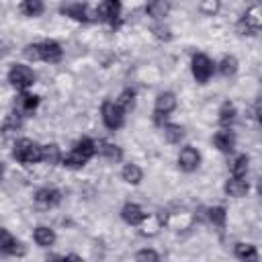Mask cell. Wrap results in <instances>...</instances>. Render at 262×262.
I'll use <instances>...</instances> for the list:
<instances>
[{
  "label": "cell",
  "instance_id": "52a82bcc",
  "mask_svg": "<svg viewBox=\"0 0 262 262\" xmlns=\"http://www.w3.org/2000/svg\"><path fill=\"white\" fill-rule=\"evenodd\" d=\"M174 108H176V96H174V92H162V94H158L156 104H154V119H156V123L162 125V119H166Z\"/></svg>",
  "mask_w": 262,
  "mask_h": 262
},
{
  "label": "cell",
  "instance_id": "5b68a950",
  "mask_svg": "<svg viewBox=\"0 0 262 262\" xmlns=\"http://www.w3.org/2000/svg\"><path fill=\"white\" fill-rule=\"evenodd\" d=\"M262 27V10L260 6H252L246 10V14L237 20V33L239 35H256Z\"/></svg>",
  "mask_w": 262,
  "mask_h": 262
},
{
  "label": "cell",
  "instance_id": "5bb4252c",
  "mask_svg": "<svg viewBox=\"0 0 262 262\" xmlns=\"http://www.w3.org/2000/svg\"><path fill=\"white\" fill-rule=\"evenodd\" d=\"M35 201L41 205V207H55L59 205L61 201V192L57 188H49V186H43L35 192Z\"/></svg>",
  "mask_w": 262,
  "mask_h": 262
},
{
  "label": "cell",
  "instance_id": "d4e9b609",
  "mask_svg": "<svg viewBox=\"0 0 262 262\" xmlns=\"http://www.w3.org/2000/svg\"><path fill=\"white\" fill-rule=\"evenodd\" d=\"M248 168H250V158H248L246 154H242V156H237V158L233 160V164H231V174H233L235 178H246Z\"/></svg>",
  "mask_w": 262,
  "mask_h": 262
},
{
  "label": "cell",
  "instance_id": "7a4b0ae2",
  "mask_svg": "<svg viewBox=\"0 0 262 262\" xmlns=\"http://www.w3.org/2000/svg\"><path fill=\"white\" fill-rule=\"evenodd\" d=\"M12 158L25 166H31L35 162H41V145L29 137H23L14 143V149H12Z\"/></svg>",
  "mask_w": 262,
  "mask_h": 262
},
{
  "label": "cell",
  "instance_id": "277c9868",
  "mask_svg": "<svg viewBox=\"0 0 262 262\" xmlns=\"http://www.w3.org/2000/svg\"><path fill=\"white\" fill-rule=\"evenodd\" d=\"M8 82L16 88V90H27L35 84V74L29 66H23V63H14L10 70H8Z\"/></svg>",
  "mask_w": 262,
  "mask_h": 262
},
{
  "label": "cell",
  "instance_id": "836d02e7",
  "mask_svg": "<svg viewBox=\"0 0 262 262\" xmlns=\"http://www.w3.org/2000/svg\"><path fill=\"white\" fill-rule=\"evenodd\" d=\"M154 33H156V37L158 39H164V41H168L172 35H170V29L166 27V25H156L154 27Z\"/></svg>",
  "mask_w": 262,
  "mask_h": 262
},
{
  "label": "cell",
  "instance_id": "44dd1931",
  "mask_svg": "<svg viewBox=\"0 0 262 262\" xmlns=\"http://www.w3.org/2000/svg\"><path fill=\"white\" fill-rule=\"evenodd\" d=\"M41 162L49 164V166H55L61 162V151L55 143H47V145H41Z\"/></svg>",
  "mask_w": 262,
  "mask_h": 262
},
{
  "label": "cell",
  "instance_id": "e575fe53",
  "mask_svg": "<svg viewBox=\"0 0 262 262\" xmlns=\"http://www.w3.org/2000/svg\"><path fill=\"white\" fill-rule=\"evenodd\" d=\"M59 262H84L80 256H76V254H68V256H63Z\"/></svg>",
  "mask_w": 262,
  "mask_h": 262
},
{
  "label": "cell",
  "instance_id": "9a60e30c",
  "mask_svg": "<svg viewBox=\"0 0 262 262\" xmlns=\"http://www.w3.org/2000/svg\"><path fill=\"white\" fill-rule=\"evenodd\" d=\"M213 143H215V147H217L219 151L229 154V151L235 147V135H233V131H229V129H221V131H217V133L213 135Z\"/></svg>",
  "mask_w": 262,
  "mask_h": 262
},
{
  "label": "cell",
  "instance_id": "8fae6325",
  "mask_svg": "<svg viewBox=\"0 0 262 262\" xmlns=\"http://www.w3.org/2000/svg\"><path fill=\"white\" fill-rule=\"evenodd\" d=\"M39 55H41L43 61L57 63V61L61 59V55H63V49H61V45H59L57 41H53V39H45V41L39 43Z\"/></svg>",
  "mask_w": 262,
  "mask_h": 262
},
{
  "label": "cell",
  "instance_id": "6da1fadb",
  "mask_svg": "<svg viewBox=\"0 0 262 262\" xmlns=\"http://www.w3.org/2000/svg\"><path fill=\"white\" fill-rule=\"evenodd\" d=\"M94 154H96V141L90 139V137H82V139L74 145V149H72L68 156L61 158V164H63L66 168H82Z\"/></svg>",
  "mask_w": 262,
  "mask_h": 262
},
{
  "label": "cell",
  "instance_id": "1f68e13d",
  "mask_svg": "<svg viewBox=\"0 0 262 262\" xmlns=\"http://www.w3.org/2000/svg\"><path fill=\"white\" fill-rule=\"evenodd\" d=\"M135 262H160V256H158L156 250L145 248V250H139L135 254Z\"/></svg>",
  "mask_w": 262,
  "mask_h": 262
},
{
  "label": "cell",
  "instance_id": "9c48e42d",
  "mask_svg": "<svg viewBox=\"0 0 262 262\" xmlns=\"http://www.w3.org/2000/svg\"><path fill=\"white\" fill-rule=\"evenodd\" d=\"M199 164H201V154L192 145H186V147L180 149V154H178V166H180V170L194 172L199 168Z\"/></svg>",
  "mask_w": 262,
  "mask_h": 262
},
{
  "label": "cell",
  "instance_id": "ffe728a7",
  "mask_svg": "<svg viewBox=\"0 0 262 262\" xmlns=\"http://www.w3.org/2000/svg\"><path fill=\"white\" fill-rule=\"evenodd\" d=\"M33 239L37 242V246H41V248H49V246L55 244V233H53L51 227H47V225H39V227H35V231H33Z\"/></svg>",
  "mask_w": 262,
  "mask_h": 262
},
{
  "label": "cell",
  "instance_id": "2e32d148",
  "mask_svg": "<svg viewBox=\"0 0 262 262\" xmlns=\"http://www.w3.org/2000/svg\"><path fill=\"white\" fill-rule=\"evenodd\" d=\"M59 10H61V14L70 16V18H74V20H82V23L90 20V16H88V6H86V4H82V2L63 4Z\"/></svg>",
  "mask_w": 262,
  "mask_h": 262
},
{
  "label": "cell",
  "instance_id": "3957f363",
  "mask_svg": "<svg viewBox=\"0 0 262 262\" xmlns=\"http://www.w3.org/2000/svg\"><path fill=\"white\" fill-rule=\"evenodd\" d=\"M190 70H192V76L199 84H207L215 72V63L205 53H194L192 61H190Z\"/></svg>",
  "mask_w": 262,
  "mask_h": 262
},
{
  "label": "cell",
  "instance_id": "30bf717a",
  "mask_svg": "<svg viewBox=\"0 0 262 262\" xmlns=\"http://www.w3.org/2000/svg\"><path fill=\"white\" fill-rule=\"evenodd\" d=\"M119 14H121V4L117 0H104L96 8V16L108 25H115L119 20Z\"/></svg>",
  "mask_w": 262,
  "mask_h": 262
},
{
  "label": "cell",
  "instance_id": "484cf974",
  "mask_svg": "<svg viewBox=\"0 0 262 262\" xmlns=\"http://www.w3.org/2000/svg\"><path fill=\"white\" fill-rule=\"evenodd\" d=\"M117 106H119L123 113L131 111V108L135 106V90H131V88H125V90L119 94V98H117Z\"/></svg>",
  "mask_w": 262,
  "mask_h": 262
},
{
  "label": "cell",
  "instance_id": "83f0119b",
  "mask_svg": "<svg viewBox=\"0 0 262 262\" xmlns=\"http://www.w3.org/2000/svg\"><path fill=\"white\" fill-rule=\"evenodd\" d=\"M164 137H166V141H170V143H180V139L184 137V129H182L180 125L166 123V125H164Z\"/></svg>",
  "mask_w": 262,
  "mask_h": 262
},
{
  "label": "cell",
  "instance_id": "4fadbf2b",
  "mask_svg": "<svg viewBox=\"0 0 262 262\" xmlns=\"http://www.w3.org/2000/svg\"><path fill=\"white\" fill-rule=\"evenodd\" d=\"M37 106H39V96H37V94L20 92V94L16 96V102H14L16 115H31Z\"/></svg>",
  "mask_w": 262,
  "mask_h": 262
},
{
  "label": "cell",
  "instance_id": "7402d4cb",
  "mask_svg": "<svg viewBox=\"0 0 262 262\" xmlns=\"http://www.w3.org/2000/svg\"><path fill=\"white\" fill-rule=\"evenodd\" d=\"M121 178L127 182V184H139L141 178H143V172L137 164H125L123 170H121Z\"/></svg>",
  "mask_w": 262,
  "mask_h": 262
},
{
  "label": "cell",
  "instance_id": "8d00e7d4",
  "mask_svg": "<svg viewBox=\"0 0 262 262\" xmlns=\"http://www.w3.org/2000/svg\"><path fill=\"white\" fill-rule=\"evenodd\" d=\"M2 172H4V170H2V164H0V180H2Z\"/></svg>",
  "mask_w": 262,
  "mask_h": 262
},
{
  "label": "cell",
  "instance_id": "7c38bea8",
  "mask_svg": "<svg viewBox=\"0 0 262 262\" xmlns=\"http://www.w3.org/2000/svg\"><path fill=\"white\" fill-rule=\"evenodd\" d=\"M121 217H123V221L129 223V225H141V223L147 219L145 211H143L137 203H127V205L121 209Z\"/></svg>",
  "mask_w": 262,
  "mask_h": 262
},
{
  "label": "cell",
  "instance_id": "d590c367",
  "mask_svg": "<svg viewBox=\"0 0 262 262\" xmlns=\"http://www.w3.org/2000/svg\"><path fill=\"white\" fill-rule=\"evenodd\" d=\"M219 8V4L217 2H213V4H201V10H209V12H215Z\"/></svg>",
  "mask_w": 262,
  "mask_h": 262
},
{
  "label": "cell",
  "instance_id": "ac0fdd59",
  "mask_svg": "<svg viewBox=\"0 0 262 262\" xmlns=\"http://www.w3.org/2000/svg\"><path fill=\"white\" fill-rule=\"evenodd\" d=\"M225 192L229 194V196H233V199H239V196H246L248 194V190H250V184H248V180L246 178H235V176H231L227 182H225Z\"/></svg>",
  "mask_w": 262,
  "mask_h": 262
},
{
  "label": "cell",
  "instance_id": "d6986e66",
  "mask_svg": "<svg viewBox=\"0 0 262 262\" xmlns=\"http://www.w3.org/2000/svg\"><path fill=\"white\" fill-rule=\"evenodd\" d=\"M233 254H235V258L242 260V262H258V250H256L254 244H244V242H239V244H235Z\"/></svg>",
  "mask_w": 262,
  "mask_h": 262
},
{
  "label": "cell",
  "instance_id": "e0dca14e",
  "mask_svg": "<svg viewBox=\"0 0 262 262\" xmlns=\"http://www.w3.org/2000/svg\"><path fill=\"white\" fill-rule=\"evenodd\" d=\"M96 151L108 162H121L123 160V149L117 143H111V141H98Z\"/></svg>",
  "mask_w": 262,
  "mask_h": 262
},
{
  "label": "cell",
  "instance_id": "d6a6232c",
  "mask_svg": "<svg viewBox=\"0 0 262 262\" xmlns=\"http://www.w3.org/2000/svg\"><path fill=\"white\" fill-rule=\"evenodd\" d=\"M25 55H27L29 59H33V61L41 59V55H39V43H31V45H27V47H25Z\"/></svg>",
  "mask_w": 262,
  "mask_h": 262
},
{
  "label": "cell",
  "instance_id": "ba28073f",
  "mask_svg": "<svg viewBox=\"0 0 262 262\" xmlns=\"http://www.w3.org/2000/svg\"><path fill=\"white\" fill-rule=\"evenodd\" d=\"M27 250L25 246L4 227H0V254H6V256H23Z\"/></svg>",
  "mask_w": 262,
  "mask_h": 262
},
{
  "label": "cell",
  "instance_id": "cb8c5ba5",
  "mask_svg": "<svg viewBox=\"0 0 262 262\" xmlns=\"http://www.w3.org/2000/svg\"><path fill=\"white\" fill-rule=\"evenodd\" d=\"M235 115H237L235 104L229 102V100H225V102L221 104V108H219V123H221V125H231V123L235 121Z\"/></svg>",
  "mask_w": 262,
  "mask_h": 262
},
{
  "label": "cell",
  "instance_id": "4dcf8cb0",
  "mask_svg": "<svg viewBox=\"0 0 262 262\" xmlns=\"http://www.w3.org/2000/svg\"><path fill=\"white\" fill-rule=\"evenodd\" d=\"M20 129V121H18V117H8L6 121H4V125H2V135L4 137H10V135H14V131H18Z\"/></svg>",
  "mask_w": 262,
  "mask_h": 262
},
{
  "label": "cell",
  "instance_id": "f546056e",
  "mask_svg": "<svg viewBox=\"0 0 262 262\" xmlns=\"http://www.w3.org/2000/svg\"><path fill=\"white\" fill-rule=\"evenodd\" d=\"M168 10H170V4H168V2H151V4L145 6V12H147L149 16H156V18L166 16Z\"/></svg>",
  "mask_w": 262,
  "mask_h": 262
},
{
  "label": "cell",
  "instance_id": "8992f818",
  "mask_svg": "<svg viewBox=\"0 0 262 262\" xmlns=\"http://www.w3.org/2000/svg\"><path fill=\"white\" fill-rule=\"evenodd\" d=\"M100 115H102V123H104V127H108V129H119L121 125H123V121H125V113L117 106V102H113V100H104L102 102V106H100Z\"/></svg>",
  "mask_w": 262,
  "mask_h": 262
},
{
  "label": "cell",
  "instance_id": "f1b7e54d",
  "mask_svg": "<svg viewBox=\"0 0 262 262\" xmlns=\"http://www.w3.org/2000/svg\"><path fill=\"white\" fill-rule=\"evenodd\" d=\"M219 72L223 76H233L237 72V59L233 55H225L221 61H219Z\"/></svg>",
  "mask_w": 262,
  "mask_h": 262
},
{
  "label": "cell",
  "instance_id": "4316f807",
  "mask_svg": "<svg viewBox=\"0 0 262 262\" xmlns=\"http://www.w3.org/2000/svg\"><path fill=\"white\" fill-rule=\"evenodd\" d=\"M18 8H20V12L27 14V16H39V14L45 10V6H43L41 0H25V2H20Z\"/></svg>",
  "mask_w": 262,
  "mask_h": 262
},
{
  "label": "cell",
  "instance_id": "603a6c76",
  "mask_svg": "<svg viewBox=\"0 0 262 262\" xmlns=\"http://www.w3.org/2000/svg\"><path fill=\"white\" fill-rule=\"evenodd\" d=\"M207 219H209L215 227L223 229V227H225V221H227V211H225L223 207H211V209H207Z\"/></svg>",
  "mask_w": 262,
  "mask_h": 262
}]
</instances>
